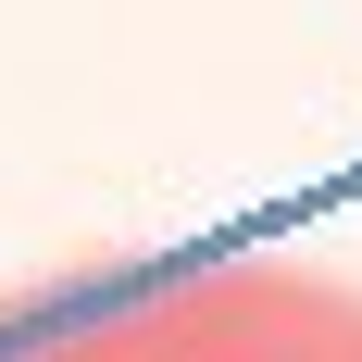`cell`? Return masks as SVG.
I'll use <instances>...</instances> for the list:
<instances>
[{
	"label": "cell",
	"instance_id": "cell-1",
	"mask_svg": "<svg viewBox=\"0 0 362 362\" xmlns=\"http://www.w3.org/2000/svg\"><path fill=\"white\" fill-rule=\"evenodd\" d=\"M0 362H362V288L300 262H125L0 313Z\"/></svg>",
	"mask_w": 362,
	"mask_h": 362
}]
</instances>
